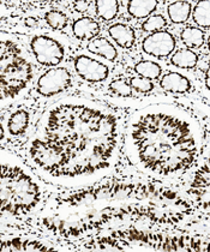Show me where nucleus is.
<instances>
[{
	"label": "nucleus",
	"mask_w": 210,
	"mask_h": 252,
	"mask_svg": "<svg viewBox=\"0 0 210 252\" xmlns=\"http://www.w3.org/2000/svg\"><path fill=\"white\" fill-rule=\"evenodd\" d=\"M119 143V120L111 109L87 98L69 97L43 113L29 158L52 182L91 184L116 165Z\"/></svg>",
	"instance_id": "1"
},
{
	"label": "nucleus",
	"mask_w": 210,
	"mask_h": 252,
	"mask_svg": "<svg viewBox=\"0 0 210 252\" xmlns=\"http://www.w3.org/2000/svg\"><path fill=\"white\" fill-rule=\"evenodd\" d=\"M192 207L177 191L159 183L112 180L52 199L42 223L56 234L78 238L130 222L178 224Z\"/></svg>",
	"instance_id": "2"
},
{
	"label": "nucleus",
	"mask_w": 210,
	"mask_h": 252,
	"mask_svg": "<svg viewBox=\"0 0 210 252\" xmlns=\"http://www.w3.org/2000/svg\"><path fill=\"white\" fill-rule=\"evenodd\" d=\"M201 128L195 118L172 105H150L130 118L126 152L141 171L159 178H177L197 162Z\"/></svg>",
	"instance_id": "3"
},
{
	"label": "nucleus",
	"mask_w": 210,
	"mask_h": 252,
	"mask_svg": "<svg viewBox=\"0 0 210 252\" xmlns=\"http://www.w3.org/2000/svg\"><path fill=\"white\" fill-rule=\"evenodd\" d=\"M42 190L27 166L0 149V213L26 215L40 204Z\"/></svg>",
	"instance_id": "4"
},
{
	"label": "nucleus",
	"mask_w": 210,
	"mask_h": 252,
	"mask_svg": "<svg viewBox=\"0 0 210 252\" xmlns=\"http://www.w3.org/2000/svg\"><path fill=\"white\" fill-rule=\"evenodd\" d=\"M88 249L99 250H162V251H207L208 242L189 235H171L165 233L129 228L114 231L94 240Z\"/></svg>",
	"instance_id": "5"
},
{
	"label": "nucleus",
	"mask_w": 210,
	"mask_h": 252,
	"mask_svg": "<svg viewBox=\"0 0 210 252\" xmlns=\"http://www.w3.org/2000/svg\"><path fill=\"white\" fill-rule=\"evenodd\" d=\"M32 78L28 54L7 34H0V107L12 102L27 90Z\"/></svg>",
	"instance_id": "6"
},
{
	"label": "nucleus",
	"mask_w": 210,
	"mask_h": 252,
	"mask_svg": "<svg viewBox=\"0 0 210 252\" xmlns=\"http://www.w3.org/2000/svg\"><path fill=\"white\" fill-rule=\"evenodd\" d=\"M32 54L37 62L45 66H56L65 57L64 46L58 40L47 35H37L30 42Z\"/></svg>",
	"instance_id": "7"
},
{
	"label": "nucleus",
	"mask_w": 210,
	"mask_h": 252,
	"mask_svg": "<svg viewBox=\"0 0 210 252\" xmlns=\"http://www.w3.org/2000/svg\"><path fill=\"white\" fill-rule=\"evenodd\" d=\"M71 84V73L67 68L57 67L46 71L37 82V92L42 96H53L65 92Z\"/></svg>",
	"instance_id": "8"
},
{
	"label": "nucleus",
	"mask_w": 210,
	"mask_h": 252,
	"mask_svg": "<svg viewBox=\"0 0 210 252\" xmlns=\"http://www.w3.org/2000/svg\"><path fill=\"white\" fill-rule=\"evenodd\" d=\"M144 53L156 58L168 57L176 48V37L166 30L152 32L147 36L142 43Z\"/></svg>",
	"instance_id": "9"
},
{
	"label": "nucleus",
	"mask_w": 210,
	"mask_h": 252,
	"mask_svg": "<svg viewBox=\"0 0 210 252\" xmlns=\"http://www.w3.org/2000/svg\"><path fill=\"white\" fill-rule=\"evenodd\" d=\"M75 70L81 78L92 83L105 81L110 73L108 67L105 64L87 56H80L76 58Z\"/></svg>",
	"instance_id": "10"
},
{
	"label": "nucleus",
	"mask_w": 210,
	"mask_h": 252,
	"mask_svg": "<svg viewBox=\"0 0 210 252\" xmlns=\"http://www.w3.org/2000/svg\"><path fill=\"white\" fill-rule=\"evenodd\" d=\"M52 246L45 245L39 240H30V239H0V251H46L52 250Z\"/></svg>",
	"instance_id": "11"
},
{
	"label": "nucleus",
	"mask_w": 210,
	"mask_h": 252,
	"mask_svg": "<svg viewBox=\"0 0 210 252\" xmlns=\"http://www.w3.org/2000/svg\"><path fill=\"white\" fill-rule=\"evenodd\" d=\"M160 86L163 90L176 94H184L191 89V82L186 76L179 72H168L161 78Z\"/></svg>",
	"instance_id": "12"
},
{
	"label": "nucleus",
	"mask_w": 210,
	"mask_h": 252,
	"mask_svg": "<svg viewBox=\"0 0 210 252\" xmlns=\"http://www.w3.org/2000/svg\"><path fill=\"white\" fill-rule=\"evenodd\" d=\"M110 36L121 48H131L136 42L135 30L124 23H116L108 29Z\"/></svg>",
	"instance_id": "13"
},
{
	"label": "nucleus",
	"mask_w": 210,
	"mask_h": 252,
	"mask_svg": "<svg viewBox=\"0 0 210 252\" xmlns=\"http://www.w3.org/2000/svg\"><path fill=\"white\" fill-rule=\"evenodd\" d=\"M73 34L80 40H90L99 35L100 26L96 21L89 17H82L73 23L72 26Z\"/></svg>",
	"instance_id": "14"
},
{
	"label": "nucleus",
	"mask_w": 210,
	"mask_h": 252,
	"mask_svg": "<svg viewBox=\"0 0 210 252\" xmlns=\"http://www.w3.org/2000/svg\"><path fill=\"white\" fill-rule=\"evenodd\" d=\"M87 48H88L90 53L103 57V58L110 60V62H114L118 57V52H117L116 47L106 37H99V39L89 41Z\"/></svg>",
	"instance_id": "15"
},
{
	"label": "nucleus",
	"mask_w": 210,
	"mask_h": 252,
	"mask_svg": "<svg viewBox=\"0 0 210 252\" xmlns=\"http://www.w3.org/2000/svg\"><path fill=\"white\" fill-rule=\"evenodd\" d=\"M29 113L24 109H18L16 111L12 116L10 117L9 122H7V128L9 132L12 136H21L27 131L29 125Z\"/></svg>",
	"instance_id": "16"
},
{
	"label": "nucleus",
	"mask_w": 210,
	"mask_h": 252,
	"mask_svg": "<svg viewBox=\"0 0 210 252\" xmlns=\"http://www.w3.org/2000/svg\"><path fill=\"white\" fill-rule=\"evenodd\" d=\"M191 188H192L193 194H195V196L197 197L200 201H202V196H203V194L209 198V193L203 192V189L204 190H209V163H208V160H207L206 163L201 167L200 171L196 173L195 179H193V183H192V185H191Z\"/></svg>",
	"instance_id": "17"
},
{
	"label": "nucleus",
	"mask_w": 210,
	"mask_h": 252,
	"mask_svg": "<svg viewBox=\"0 0 210 252\" xmlns=\"http://www.w3.org/2000/svg\"><path fill=\"white\" fill-rule=\"evenodd\" d=\"M191 4L189 1H177L168 5V16L173 23H185L190 18Z\"/></svg>",
	"instance_id": "18"
},
{
	"label": "nucleus",
	"mask_w": 210,
	"mask_h": 252,
	"mask_svg": "<svg viewBox=\"0 0 210 252\" xmlns=\"http://www.w3.org/2000/svg\"><path fill=\"white\" fill-rule=\"evenodd\" d=\"M197 62V54L190 49H179L171 58L172 64L180 68H192L196 66Z\"/></svg>",
	"instance_id": "19"
},
{
	"label": "nucleus",
	"mask_w": 210,
	"mask_h": 252,
	"mask_svg": "<svg viewBox=\"0 0 210 252\" xmlns=\"http://www.w3.org/2000/svg\"><path fill=\"white\" fill-rule=\"evenodd\" d=\"M156 7L157 1H140V0H135V1H129V4H127V11L135 18L148 17Z\"/></svg>",
	"instance_id": "20"
},
{
	"label": "nucleus",
	"mask_w": 210,
	"mask_h": 252,
	"mask_svg": "<svg viewBox=\"0 0 210 252\" xmlns=\"http://www.w3.org/2000/svg\"><path fill=\"white\" fill-rule=\"evenodd\" d=\"M135 71L141 77L150 79V81L159 78L162 73L160 65L151 62V60H142V62L137 63L135 65Z\"/></svg>",
	"instance_id": "21"
},
{
	"label": "nucleus",
	"mask_w": 210,
	"mask_h": 252,
	"mask_svg": "<svg viewBox=\"0 0 210 252\" xmlns=\"http://www.w3.org/2000/svg\"><path fill=\"white\" fill-rule=\"evenodd\" d=\"M181 41L189 48H200L204 43V32L197 28H186L182 30Z\"/></svg>",
	"instance_id": "22"
},
{
	"label": "nucleus",
	"mask_w": 210,
	"mask_h": 252,
	"mask_svg": "<svg viewBox=\"0 0 210 252\" xmlns=\"http://www.w3.org/2000/svg\"><path fill=\"white\" fill-rule=\"evenodd\" d=\"M209 11H210V2L208 0L204 1H198L196 4L195 9H193V21L201 26L202 28H209L210 26V17H209Z\"/></svg>",
	"instance_id": "23"
},
{
	"label": "nucleus",
	"mask_w": 210,
	"mask_h": 252,
	"mask_svg": "<svg viewBox=\"0 0 210 252\" xmlns=\"http://www.w3.org/2000/svg\"><path fill=\"white\" fill-rule=\"evenodd\" d=\"M96 7L97 16L102 18L103 21H112L116 18L119 11V2L118 1H96L95 4Z\"/></svg>",
	"instance_id": "24"
},
{
	"label": "nucleus",
	"mask_w": 210,
	"mask_h": 252,
	"mask_svg": "<svg viewBox=\"0 0 210 252\" xmlns=\"http://www.w3.org/2000/svg\"><path fill=\"white\" fill-rule=\"evenodd\" d=\"M45 20L48 26L54 30H62L67 27L69 18L62 11L51 10L45 15Z\"/></svg>",
	"instance_id": "25"
},
{
	"label": "nucleus",
	"mask_w": 210,
	"mask_h": 252,
	"mask_svg": "<svg viewBox=\"0 0 210 252\" xmlns=\"http://www.w3.org/2000/svg\"><path fill=\"white\" fill-rule=\"evenodd\" d=\"M166 26H167V22L162 15H154L150 16L147 21H144L142 29L148 32H156L165 28Z\"/></svg>",
	"instance_id": "26"
},
{
	"label": "nucleus",
	"mask_w": 210,
	"mask_h": 252,
	"mask_svg": "<svg viewBox=\"0 0 210 252\" xmlns=\"http://www.w3.org/2000/svg\"><path fill=\"white\" fill-rule=\"evenodd\" d=\"M111 90L117 95L122 97H129L132 95V88H131L124 79H116L110 84Z\"/></svg>",
	"instance_id": "27"
},
{
	"label": "nucleus",
	"mask_w": 210,
	"mask_h": 252,
	"mask_svg": "<svg viewBox=\"0 0 210 252\" xmlns=\"http://www.w3.org/2000/svg\"><path fill=\"white\" fill-rule=\"evenodd\" d=\"M131 88H133L135 90L140 93H148L150 90L154 89V84L150 79L143 78V77H136L131 78Z\"/></svg>",
	"instance_id": "28"
},
{
	"label": "nucleus",
	"mask_w": 210,
	"mask_h": 252,
	"mask_svg": "<svg viewBox=\"0 0 210 252\" xmlns=\"http://www.w3.org/2000/svg\"><path fill=\"white\" fill-rule=\"evenodd\" d=\"M90 6V2L89 1H78L76 2L75 7L78 12H86L88 10V7Z\"/></svg>",
	"instance_id": "29"
},
{
	"label": "nucleus",
	"mask_w": 210,
	"mask_h": 252,
	"mask_svg": "<svg viewBox=\"0 0 210 252\" xmlns=\"http://www.w3.org/2000/svg\"><path fill=\"white\" fill-rule=\"evenodd\" d=\"M36 20H35V18H32V17H29V18H27L26 20V24L28 27H34V26H36Z\"/></svg>",
	"instance_id": "30"
},
{
	"label": "nucleus",
	"mask_w": 210,
	"mask_h": 252,
	"mask_svg": "<svg viewBox=\"0 0 210 252\" xmlns=\"http://www.w3.org/2000/svg\"><path fill=\"white\" fill-rule=\"evenodd\" d=\"M5 136V131H4V127H2V125L0 124V141H1L2 138H4Z\"/></svg>",
	"instance_id": "31"
}]
</instances>
